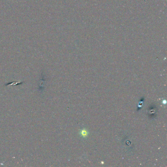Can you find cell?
<instances>
[{
  "mask_svg": "<svg viewBox=\"0 0 167 167\" xmlns=\"http://www.w3.org/2000/svg\"><path fill=\"white\" fill-rule=\"evenodd\" d=\"M88 131L86 130V129H83L82 130L81 132H80V135H82V136L83 137H86V136H88Z\"/></svg>",
  "mask_w": 167,
  "mask_h": 167,
  "instance_id": "obj_1",
  "label": "cell"
}]
</instances>
